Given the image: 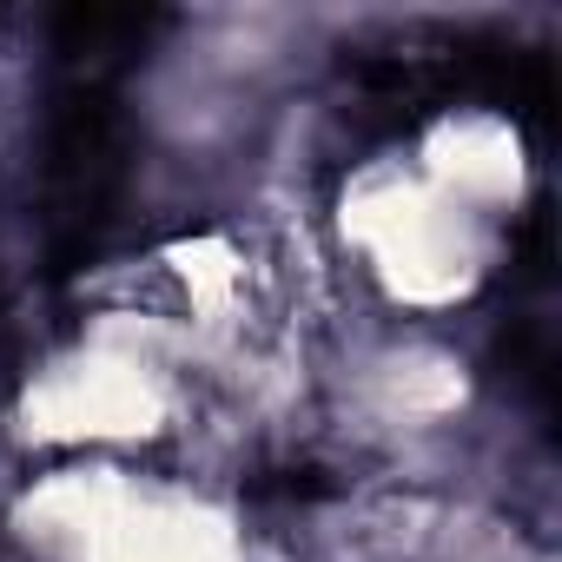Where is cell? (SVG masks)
I'll use <instances>...</instances> for the list:
<instances>
[{
    "mask_svg": "<svg viewBox=\"0 0 562 562\" xmlns=\"http://www.w3.org/2000/svg\"><path fill=\"white\" fill-rule=\"evenodd\" d=\"M126 186V106L113 80L67 74L47 106V265L54 278L80 271Z\"/></svg>",
    "mask_w": 562,
    "mask_h": 562,
    "instance_id": "6da1fadb",
    "label": "cell"
},
{
    "mask_svg": "<svg viewBox=\"0 0 562 562\" xmlns=\"http://www.w3.org/2000/svg\"><path fill=\"white\" fill-rule=\"evenodd\" d=\"M159 34H166L159 8H67V14H54V54L67 60V74H93V80H113V67L139 60Z\"/></svg>",
    "mask_w": 562,
    "mask_h": 562,
    "instance_id": "7a4b0ae2",
    "label": "cell"
},
{
    "mask_svg": "<svg viewBox=\"0 0 562 562\" xmlns=\"http://www.w3.org/2000/svg\"><path fill=\"white\" fill-rule=\"evenodd\" d=\"M251 496L258 503H318V496H331V476L325 470H271L251 483Z\"/></svg>",
    "mask_w": 562,
    "mask_h": 562,
    "instance_id": "3957f363",
    "label": "cell"
}]
</instances>
